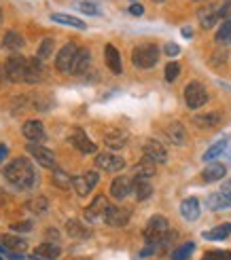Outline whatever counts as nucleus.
<instances>
[{
  "label": "nucleus",
  "instance_id": "nucleus-30",
  "mask_svg": "<svg viewBox=\"0 0 231 260\" xmlns=\"http://www.w3.org/2000/svg\"><path fill=\"white\" fill-rule=\"evenodd\" d=\"M227 146H229V142L227 140H219V142H214V144L204 152V161H208V163H212L214 159H219L221 154L227 150Z\"/></svg>",
  "mask_w": 231,
  "mask_h": 260
},
{
  "label": "nucleus",
  "instance_id": "nucleus-42",
  "mask_svg": "<svg viewBox=\"0 0 231 260\" xmlns=\"http://www.w3.org/2000/svg\"><path fill=\"white\" fill-rule=\"evenodd\" d=\"M178 74H181V66H178L176 61H170L168 66H165V81H168V83L176 81V79H178Z\"/></svg>",
  "mask_w": 231,
  "mask_h": 260
},
{
  "label": "nucleus",
  "instance_id": "nucleus-16",
  "mask_svg": "<svg viewBox=\"0 0 231 260\" xmlns=\"http://www.w3.org/2000/svg\"><path fill=\"white\" fill-rule=\"evenodd\" d=\"M132 188H134V180L132 178H127V176H117L112 180V184H110V194L114 199H125L127 194L132 192Z\"/></svg>",
  "mask_w": 231,
  "mask_h": 260
},
{
  "label": "nucleus",
  "instance_id": "nucleus-54",
  "mask_svg": "<svg viewBox=\"0 0 231 260\" xmlns=\"http://www.w3.org/2000/svg\"><path fill=\"white\" fill-rule=\"evenodd\" d=\"M0 260H3V258H0Z\"/></svg>",
  "mask_w": 231,
  "mask_h": 260
},
{
  "label": "nucleus",
  "instance_id": "nucleus-2",
  "mask_svg": "<svg viewBox=\"0 0 231 260\" xmlns=\"http://www.w3.org/2000/svg\"><path fill=\"white\" fill-rule=\"evenodd\" d=\"M168 235H170V224H168V220H165L163 216H153L149 222H147V226H145V239H147V243H149V248H147L142 254H140V256L153 254Z\"/></svg>",
  "mask_w": 231,
  "mask_h": 260
},
{
  "label": "nucleus",
  "instance_id": "nucleus-18",
  "mask_svg": "<svg viewBox=\"0 0 231 260\" xmlns=\"http://www.w3.org/2000/svg\"><path fill=\"white\" fill-rule=\"evenodd\" d=\"M201 214V207H199V201L195 197H189L181 203V216L187 220V222H195Z\"/></svg>",
  "mask_w": 231,
  "mask_h": 260
},
{
  "label": "nucleus",
  "instance_id": "nucleus-26",
  "mask_svg": "<svg viewBox=\"0 0 231 260\" xmlns=\"http://www.w3.org/2000/svg\"><path fill=\"white\" fill-rule=\"evenodd\" d=\"M132 192L136 194V199H138V201L149 199L151 194H153V184H151V180H149V178H134V188H132Z\"/></svg>",
  "mask_w": 231,
  "mask_h": 260
},
{
  "label": "nucleus",
  "instance_id": "nucleus-19",
  "mask_svg": "<svg viewBox=\"0 0 231 260\" xmlns=\"http://www.w3.org/2000/svg\"><path fill=\"white\" fill-rule=\"evenodd\" d=\"M223 121L221 112H204V114H195L193 116V123L199 127V129H214L219 127Z\"/></svg>",
  "mask_w": 231,
  "mask_h": 260
},
{
  "label": "nucleus",
  "instance_id": "nucleus-27",
  "mask_svg": "<svg viewBox=\"0 0 231 260\" xmlns=\"http://www.w3.org/2000/svg\"><path fill=\"white\" fill-rule=\"evenodd\" d=\"M229 235H231V222H223L210 231H204V239L208 241H221V239H227Z\"/></svg>",
  "mask_w": 231,
  "mask_h": 260
},
{
  "label": "nucleus",
  "instance_id": "nucleus-6",
  "mask_svg": "<svg viewBox=\"0 0 231 260\" xmlns=\"http://www.w3.org/2000/svg\"><path fill=\"white\" fill-rule=\"evenodd\" d=\"M68 142L79 152H83V154H94L96 152V144L87 138V134L83 132V129H79V127H74V129H70V132H68Z\"/></svg>",
  "mask_w": 231,
  "mask_h": 260
},
{
  "label": "nucleus",
  "instance_id": "nucleus-41",
  "mask_svg": "<svg viewBox=\"0 0 231 260\" xmlns=\"http://www.w3.org/2000/svg\"><path fill=\"white\" fill-rule=\"evenodd\" d=\"M76 9L83 11V13H87V15H100L98 5H96V3H92V0H83V3L76 5Z\"/></svg>",
  "mask_w": 231,
  "mask_h": 260
},
{
  "label": "nucleus",
  "instance_id": "nucleus-52",
  "mask_svg": "<svg viewBox=\"0 0 231 260\" xmlns=\"http://www.w3.org/2000/svg\"><path fill=\"white\" fill-rule=\"evenodd\" d=\"M0 23H3V9H0Z\"/></svg>",
  "mask_w": 231,
  "mask_h": 260
},
{
  "label": "nucleus",
  "instance_id": "nucleus-22",
  "mask_svg": "<svg viewBox=\"0 0 231 260\" xmlns=\"http://www.w3.org/2000/svg\"><path fill=\"white\" fill-rule=\"evenodd\" d=\"M104 57H106V66L112 74H121L123 72V66H121V55L119 51L114 49L112 45H106L104 47Z\"/></svg>",
  "mask_w": 231,
  "mask_h": 260
},
{
  "label": "nucleus",
  "instance_id": "nucleus-44",
  "mask_svg": "<svg viewBox=\"0 0 231 260\" xmlns=\"http://www.w3.org/2000/svg\"><path fill=\"white\" fill-rule=\"evenodd\" d=\"M163 51H165V55H170V57H176L178 53H181V47H178L176 43H168L163 47Z\"/></svg>",
  "mask_w": 231,
  "mask_h": 260
},
{
  "label": "nucleus",
  "instance_id": "nucleus-29",
  "mask_svg": "<svg viewBox=\"0 0 231 260\" xmlns=\"http://www.w3.org/2000/svg\"><path fill=\"white\" fill-rule=\"evenodd\" d=\"M66 233L74 239H87L89 235H92V231H89L85 224H81L79 220H68L66 222Z\"/></svg>",
  "mask_w": 231,
  "mask_h": 260
},
{
  "label": "nucleus",
  "instance_id": "nucleus-5",
  "mask_svg": "<svg viewBox=\"0 0 231 260\" xmlns=\"http://www.w3.org/2000/svg\"><path fill=\"white\" fill-rule=\"evenodd\" d=\"M185 102L189 108H201L204 104L208 102V91L201 83L193 81L185 87Z\"/></svg>",
  "mask_w": 231,
  "mask_h": 260
},
{
  "label": "nucleus",
  "instance_id": "nucleus-34",
  "mask_svg": "<svg viewBox=\"0 0 231 260\" xmlns=\"http://www.w3.org/2000/svg\"><path fill=\"white\" fill-rule=\"evenodd\" d=\"M51 19L57 21V23H64V25H70V28H76V30H85L87 25L76 19V17H70V15H62V13H55V15H51Z\"/></svg>",
  "mask_w": 231,
  "mask_h": 260
},
{
  "label": "nucleus",
  "instance_id": "nucleus-32",
  "mask_svg": "<svg viewBox=\"0 0 231 260\" xmlns=\"http://www.w3.org/2000/svg\"><path fill=\"white\" fill-rule=\"evenodd\" d=\"M3 47L9 49V51H17V49H21V47H23V38H21V34L9 30V32L5 34V38H3Z\"/></svg>",
  "mask_w": 231,
  "mask_h": 260
},
{
  "label": "nucleus",
  "instance_id": "nucleus-36",
  "mask_svg": "<svg viewBox=\"0 0 231 260\" xmlns=\"http://www.w3.org/2000/svg\"><path fill=\"white\" fill-rule=\"evenodd\" d=\"M193 250H195V243L193 241H187V243L181 245V248H176L172 252V260H189V256L193 254Z\"/></svg>",
  "mask_w": 231,
  "mask_h": 260
},
{
  "label": "nucleus",
  "instance_id": "nucleus-1",
  "mask_svg": "<svg viewBox=\"0 0 231 260\" xmlns=\"http://www.w3.org/2000/svg\"><path fill=\"white\" fill-rule=\"evenodd\" d=\"M5 178L11 182L15 188L19 190H28L36 184V174L34 167L28 159H13L7 167H5Z\"/></svg>",
  "mask_w": 231,
  "mask_h": 260
},
{
  "label": "nucleus",
  "instance_id": "nucleus-35",
  "mask_svg": "<svg viewBox=\"0 0 231 260\" xmlns=\"http://www.w3.org/2000/svg\"><path fill=\"white\" fill-rule=\"evenodd\" d=\"M51 182L57 186V188H64V190H68L70 186H72V178L68 176V174H64L62 170H53V176H51Z\"/></svg>",
  "mask_w": 231,
  "mask_h": 260
},
{
  "label": "nucleus",
  "instance_id": "nucleus-11",
  "mask_svg": "<svg viewBox=\"0 0 231 260\" xmlns=\"http://www.w3.org/2000/svg\"><path fill=\"white\" fill-rule=\"evenodd\" d=\"M108 199L104 197V194H100V197H96L92 201V205L85 210V218L89 220V222H98V220H104L106 218V212H108Z\"/></svg>",
  "mask_w": 231,
  "mask_h": 260
},
{
  "label": "nucleus",
  "instance_id": "nucleus-45",
  "mask_svg": "<svg viewBox=\"0 0 231 260\" xmlns=\"http://www.w3.org/2000/svg\"><path fill=\"white\" fill-rule=\"evenodd\" d=\"M11 229L15 231V233H28L32 229V222H13Z\"/></svg>",
  "mask_w": 231,
  "mask_h": 260
},
{
  "label": "nucleus",
  "instance_id": "nucleus-31",
  "mask_svg": "<svg viewBox=\"0 0 231 260\" xmlns=\"http://www.w3.org/2000/svg\"><path fill=\"white\" fill-rule=\"evenodd\" d=\"M134 176L136 178H149L151 180V176H155V163L153 161H149L147 157L140 161L136 167H134Z\"/></svg>",
  "mask_w": 231,
  "mask_h": 260
},
{
  "label": "nucleus",
  "instance_id": "nucleus-23",
  "mask_svg": "<svg viewBox=\"0 0 231 260\" xmlns=\"http://www.w3.org/2000/svg\"><path fill=\"white\" fill-rule=\"evenodd\" d=\"M165 136H168L170 142H172V144H176V146H183L187 142V132H185V127L178 121H174V123H170L168 127H165Z\"/></svg>",
  "mask_w": 231,
  "mask_h": 260
},
{
  "label": "nucleus",
  "instance_id": "nucleus-12",
  "mask_svg": "<svg viewBox=\"0 0 231 260\" xmlns=\"http://www.w3.org/2000/svg\"><path fill=\"white\" fill-rule=\"evenodd\" d=\"M142 152H145V157L153 163H165L168 161V150H165V146L157 140H147L145 146H142Z\"/></svg>",
  "mask_w": 231,
  "mask_h": 260
},
{
  "label": "nucleus",
  "instance_id": "nucleus-40",
  "mask_svg": "<svg viewBox=\"0 0 231 260\" xmlns=\"http://www.w3.org/2000/svg\"><path fill=\"white\" fill-rule=\"evenodd\" d=\"M201 260H231V252L227 250H212V252H206Z\"/></svg>",
  "mask_w": 231,
  "mask_h": 260
},
{
  "label": "nucleus",
  "instance_id": "nucleus-47",
  "mask_svg": "<svg viewBox=\"0 0 231 260\" xmlns=\"http://www.w3.org/2000/svg\"><path fill=\"white\" fill-rule=\"evenodd\" d=\"M130 13H132V15H142V13H145V9H142V5L134 3V5L130 7Z\"/></svg>",
  "mask_w": 231,
  "mask_h": 260
},
{
  "label": "nucleus",
  "instance_id": "nucleus-25",
  "mask_svg": "<svg viewBox=\"0 0 231 260\" xmlns=\"http://www.w3.org/2000/svg\"><path fill=\"white\" fill-rule=\"evenodd\" d=\"M227 176V167L223 163H210L206 170L201 172V180L204 182H219Z\"/></svg>",
  "mask_w": 231,
  "mask_h": 260
},
{
  "label": "nucleus",
  "instance_id": "nucleus-4",
  "mask_svg": "<svg viewBox=\"0 0 231 260\" xmlns=\"http://www.w3.org/2000/svg\"><path fill=\"white\" fill-rule=\"evenodd\" d=\"M25 68H28V57L11 55L3 66V79L9 83H25Z\"/></svg>",
  "mask_w": 231,
  "mask_h": 260
},
{
  "label": "nucleus",
  "instance_id": "nucleus-46",
  "mask_svg": "<svg viewBox=\"0 0 231 260\" xmlns=\"http://www.w3.org/2000/svg\"><path fill=\"white\" fill-rule=\"evenodd\" d=\"M221 192L225 194V197L231 201V178L229 180H225V184H223V188H221Z\"/></svg>",
  "mask_w": 231,
  "mask_h": 260
},
{
  "label": "nucleus",
  "instance_id": "nucleus-43",
  "mask_svg": "<svg viewBox=\"0 0 231 260\" xmlns=\"http://www.w3.org/2000/svg\"><path fill=\"white\" fill-rule=\"evenodd\" d=\"M221 19H231V0H225L223 5H219Z\"/></svg>",
  "mask_w": 231,
  "mask_h": 260
},
{
  "label": "nucleus",
  "instance_id": "nucleus-10",
  "mask_svg": "<svg viewBox=\"0 0 231 260\" xmlns=\"http://www.w3.org/2000/svg\"><path fill=\"white\" fill-rule=\"evenodd\" d=\"M28 152L32 154V157L36 159V163L38 165H43V167H47V170H55V154L51 152L49 148H45V146H41V144H28Z\"/></svg>",
  "mask_w": 231,
  "mask_h": 260
},
{
  "label": "nucleus",
  "instance_id": "nucleus-17",
  "mask_svg": "<svg viewBox=\"0 0 231 260\" xmlns=\"http://www.w3.org/2000/svg\"><path fill=\"white\" fill-rule=\"evenodd\" d=\"M127 138H130L127 132H123V129H119V127H112V129H108V132H104V144L112 150H119L127 144Z\"/></svg>",
  "mask_w": 231,
  "mask_h": 260
},
{
  "label": "nucleus",
  "instance_id": "nucleus-15",
  "mask_svg": "<svg viewBox=\"0 0 231 260\" xmlns=\"http://www.w3.org/2000/svg\"><path fill=\"white\" fill-rule=\"evenodd\" d=\"M45 79V66L41 57H28V68H25V83L36 85Z\"/></svg>",
  "mask_w": 231,
  "mask_h": 260
},
{
  "label": "nucleus",
  "instance_id": "nucleus-49",
  "mask_svg": "<svg viewBox=\"0 0 231 260\" xmlns=\"http://www.w3.org/2000/svg\"><path fill=\"white\" fill-rule=\"evenodd\" d=\"M3 203H7V192L0 188V205H3Z\"/></svg>",
  "mask_w": 231,
  "mask_h": 260
},
{
  "label": "nucleus",
  "instance_id": "nucleus-48",
  "mask_svg": "<svg viewBox=\"0 0 231 260\" xmlns=\"http://www.w3.org/2000/svg\"><path fill=\"white\" fill-rule=\"evenodd\" d=\"M7 152H9V148L7 146H0V163L5 161V157H7Z\"/></svg>",
  "mask_w": 231,
  "mask_h": 260
},
{
  "label": "nucleus",
  "instance_id": "nucleus-50",
  "mask_svg": "<svg viewBox=\"0 0 231 260\" xmlns=\"http://www.w3.org/2000/svg\"><path fill=\"white\" fill-rule=\"evenodd\" d=\"M183 36L191 38V36H193V30H191V28H183Z\"/></svg>",
  "mask_w": 231,
  "mask_h": 260
},
{
  "label": "nucleus",
  "instance_id": "nucleus-13",
  "mask_svg": "<svg viewBox=\"0 0 231 260\" xmlns=\"http://www.w3.org/2000/svg\"><path fill=\"white\" fill-rule=\"evenodd\" d=\"M130 216L132 212L127 210V207H108V212H106V218H104V222L108 226H114V229H121L125 226L127 222H130Z\"/></svg>",
  "mask_w": 231,
  "mask_h": 260
},
{
  "label": "nucleus",
  "instance_id": "nucleus-3",
  "mask_svg": "<svg viewBox=\"0 0 231 260\" xmlns=\"http://www.w3.org/2000/svg\"><path fill=\"white\" fill-rule=\"evenodd\" d=\"M132 61L134 66L140 68V70H149L153 68L155 63L159 61V47L157 45H138L134 51H132Z\"/></svg>",
  "mask_w": 231,
  "mask_h": 260
},
{
  "label": "nucleus",
  "instance_id": "nucleus-20",
  "mask_svg": "<svg viewBox=\"0 0 231 260\" xmlns=\"http://www.w3.org/2000/svg\"><path fill=\"white\" fill-rule=\"evenodd\" d=\"M21 132L30 142H43L45 140V127L41 121H25Z\"/></svg>",
  "mask_w": 231,
  "mask_h": 260
},
{
  "label": "nucleus",
  "instance_id": "nucleus-53",
  "mask_svg": "<svg viewBox=\"0 0 231 260\" xmlns=\"http://www.w3.org/2000/svg\"><path fill=\"white\" fill-rule=\"evenodd\" d=\"M79 260H89V258H79Z\"/></svg>",
  "mask_w": 231,
  "mask_h": 260
},
{
  "label": "nucleus",
  "instance_id": "nucleus-38",
  "mask_svg": "<svg viewBox=\"0 0 231 260\" xmlns=\"http://www.w3.org/2000/svg\"><path fill=\"white\" fill-rule=\"evenodd\" d=\"M53 49H55V41H53V38H45V41L41 43V47H38V55L36 57H41L45 61V59H49L51 55H53Z\"/></svg>",
  "mask_w": 231,
  "mask_h": 260
},
{
  "label": "nucleus",
  "instance_id": "nucleus-33",
  "mask_svg": "<svg viewBox=\"0 0 231 260\" xmlns=\"http://www.w3.org/2000/svg\"><path fill=\"white\" fill-rule=\"evenodd\" d=\"M47 207H49V201H47L45 197H34V199H30V201H25V210L32 212V214H36V216L45 214Z\"/></svg>",
  "mask_w": 231,
  "mask_h": 260
},
{
  "label": "nucleus",
  "instance_id": "nucleus-24",
  "mask_svg": "<svg viewBox=\"0 0 231 260\" xmlns=\"http://www.w3.org/2000/svg\"><path fill=\"white\" fill-rule=\"evenodd\" d=\"M60 254H62V248L57 243H53V241H45V243H41L34 250V256L43 258V260H55Z\"/></svg>",
  "mask_w": 231,
  "mask_h": 260
},
{
  "label": "nucleus",
  "instance_id": "nucleus-21",
  "mask_svg": "<svg viewBox=\"0 0 231 260\" xmlns=\"http://www.w3.org/2000/svg\"><path fill=\"white\" fill-rule=\"evenodd\" d=\"M92 66V53H89V49H79V53L74 57V63L70 68V74H85Z\"/></svg>",
  "mask_w": 231,
  "mask_h": 260
},
{
  "label": "nucleus",
  "instance_id": "nucleus-9",
  "mask_svg": "<svg viewBox=\"0 0 231 260\" xmlns=\"http://www.w3.org/2000/svg\"><path fill=\"white\" fill-rule=\"evenodd\" d=\"M76 53H79V47H76L74 43L64 45V47L60 49L57 57H55V68H57L60 72H70V68H72V63H74Z\"/></svg>",
  "mask_w": 231,
  "mask_h": 260
},
{
  "label": "nucleus",
  "instance_id": "nucleus-51",
  "mask_svg": "<svg viewBox=\"0 0 231 260\" xmlns=\"http://www.w3.org/2000/svg\"><path fill=\"white\" fill-rule=\"evenodd\" d=\"M30 260H43V258H38V256H34V254H32V256H30Z\"/></svg>",
  "mask_w": 231,
  "mask_h": 260
},
{
  "label": "nucleus",
  "instance_id": "nucleus-39",
  "mask_svg": "<svg viewBox=\"0 0 231 260\" xmlns=\"http://www.w3.org/2000/svg\"><path fill=\"white\" fill-rule=\"evenodd\" d=\"M3 245L5 248H11V250H17V252L25 250V241L19 237H13V235H3Z\"/></svg>",
  "mask_w": 231,
  "mask_h": 260
},
{
  "label": "nucleus",
  "instance_id": "nucleus-37",
  "mask_svg": "<svg viewBox=\"0 0 231 260\" xmlns=\"http://www.w3.org/2000/svg\"><path fill=\"white\" fill-rule=\"evenodd\" d=\"M216 43L219 45H231V19L223 21L219 32H216Z\"/></svg>",
  "mask_w": 231,
  "mask_h": 260
},
{
  "label": "nucleus",
  "instance_id": "nucleus-8",
  "mask_svg": "<svg viewBox=\"0 0 231 260\" xmlns=\"http://www.w3.org/2000/svg\"><path fill=\"white\" fill-rule=\"evenodd\" d=\"M96 167L102 172H108V174H114V172H121L125 167V161L119 157V154H112V152H102L96 157Z\"/></svg>",
  "mask_w": 231,
  "mask_h": 260
},
{
  "label": "nucleus",
  "instance_id": "nucleus-7",
  "mask_svg": "<svg viewBox=\"0 0 231 260\" xmlns=\"http://www.w3.org/2000/svg\"><path fill=\"white\" fill-rule=\"evenodd\" d=\"M98 180H100L98 172H85L81 176H74L72 178V186H74V190H76L79 197H85V194H89V192L96 188Z\"/></svg>",
  "mask_w": 231,
  "mask_h": 260
},
{
  "label": "nucleus",
  "instance_id": "nucleus-28",
  "mask_svg": "<svg viewBox=\"0 0 231 260\" xmlns=\"http://www.w3.org/2000/svg\"><path fill=\"white\" fill-rule=\"evenodd\" d=\"M206 205L210 207V210H214V212H221V210H227V207H231V201L219 190V192H210L208 194Z\"/></svg>",
  "mask_w": 231,
  "mask_h": 260
},
{
  "label": "nucleus",
  "instance_id": "nucleus-14",
  "mask_svg": "<svg viewBox=\"0 0 231 260\" xmlns=\"http://www.w3.org/2000/svg\"><path fill=\"white\" fill-rule=\"evenodd\" d=\"M197 19L201 23L204 30H210L216 25V21L221 19V11H219V5H208V7H201L197 11Z\"/></svg>",
  "mask_w": 231,
  "mask_h": 260
}]
</instances>
